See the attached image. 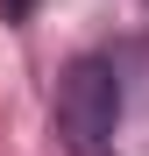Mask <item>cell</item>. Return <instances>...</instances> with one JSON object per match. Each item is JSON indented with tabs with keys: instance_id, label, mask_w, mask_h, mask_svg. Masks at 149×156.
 <instances>
[{
	"instance_id": "6da1fadb",
	"label": "cell",
	"mask_w": 149,
	"mask_h": 156,
	"mask_svg": "<svg viewBox=\"0 0 149 156\" xmlns=\"http://www.w3.org/2000/svg\"><path fill=\"white\" fill-rule=\"evenodd\" d=\"M114 121H121V78L107 57H78L64 64L57 78V135L71 156H99L114 142Z\"/></svg>"
}]
</instances>
